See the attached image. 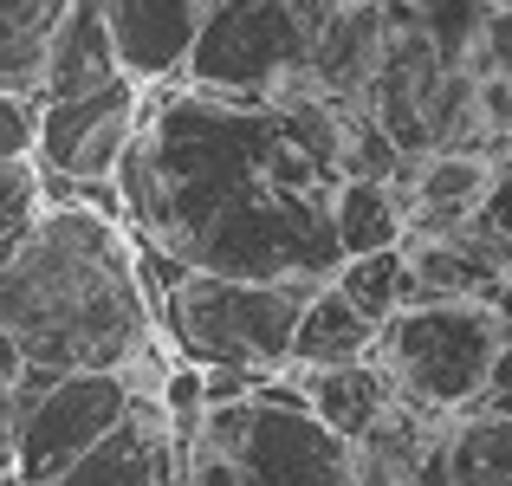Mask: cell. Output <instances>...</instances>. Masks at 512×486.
Here are the masks:
<instances>
[{"mask_svg": "<svg viewBox=\"0 0 512 486\" xmlns=\"http://www.w3.org/2000/svg\"><path fill=\"white\" fill-rule=\"evenodd\" d=\"M344 150L350 111L318 91L240 98L163 78L137 98V130L111 182L143 247L188 273L331 279Z\"/></svg>", "mask_w": 512, "mask_h": 486, "instance_id": "6da1fadb", "label": "cell"}, {"mask_svg": "<svg viewBox=\"0 0 512 486\" xmlns=\"http://www.w3.org/2000/svg\"><path fill=\"white\" fill-rule=\"evenodd\" d=\"M0 331L20 363L130 370L156 350V312L124 227L78 201H39L0 260Z\"/></svg>", "mask_w": 512, "mask_h": 486, "instance_id": "7a4b0ae2", "label": "cell"}, {"mask_svg": "<svg viewBox=\"0 0 512 486\" xmlns=\"http://www.w3.org/2000/svg\"><path fill=\"white\" fill-rule=\"evenodd\" d=\"M169 486H350V441L305 402L234 396L208 402L175 441Z\"/></svg>", "mask_w": 512, "mask_h": 486, "instance_id": "3957f363", "label": "cell"}, {"mask_svg": "<svg viewBox=\"0 0 512 486\" xmlns=\"http://www.w3.org/2000/svg\"><path fill=\"white\" fill-rule=\"evenodd\" d=\"M506 324L487 299H415L376 324L370 363L389 376L396 402L422 415H461L480 402Z\"/></svg>", "mask_w": 512, "mask_h": 486, "instance_id": "277c9868", "label": "cell"}, {"mask_svg": "<svg viewBox=\"0 0 512 486\" xmlns=\"http://www.w3.org/2000/svg\"><path fill=\"white\" fill-rule=\"evenodd\" d=\"M318 279H234V273H169L163 324L188 363H227L247 376L286 370L292 324Z\"/></svg>", "mask_w": 512, "mask_h": 486, "instance_id": "5b68a950", "label": "cell"}, {"mask_svg": "<svg viewBox=\"0 0 512 486\" xmlns=\"http://www.w3.org/2000/svg\"><path fill=\"white\" fill-rule=\"evenodd\" d=\"M331 0H208L175 78L240 98L312 91V52Z\"/></svg>", "mask_w": 512, "mask_h": 486, "instance_id": "8992f818", "label": "cell"}, {"mask_svg": "<svg viewBox=\"0 0 512 486\" xmlns=\"http://www.w3.org/2000/svg\"><path fill=\"white\" fill-rule=\"evenodd\" d=\"M137 383L124 370H59L26 409H13V486L59 480L117 415L130 409Z\"/></svg>", "mask_w": 512, "mask_h": 486, "instance_id": "52a82bcc", "label": "cell"}, {"mask_svg": "<svg viewBox=\"0 0 512 486\" xmlns=\"http://www.w3.org/2000/svg\"><path fill=\"white\" fill-rule=\"evenodd\" d=\"M175 480V435L156 396H130V409L46 486H169Z\"/></svg>", "mask_w": 512, "mask_h": 486, "instance_id": "ba28073f", "label": "cell"}, {"mask_svg": "<svg viewBox=\"0 0 512 486\" xmlns=\"http://www.w3.org/2000/svg\"><path fill=\"white\" fill-rule=\"evenodd\" d=\"M208 0H104V20H111V46L137 85H163L182 72L188 39H195Z\"/></svg>", "mask_w": 512, "mask_h": 486, "instance_id": "9c48e42d", "label": "cell"}, {"mask_svg": "<svg viewBox=\"0 0 512 486\" xmlns=\"http://www.w3.org/2000/svg\"><path fill=\"white\" fill-rule=\"evenodd\" d=\"M117 72H124V65H117V46H111V20H104V0H72V7L59 13V26L46 33L33 104L78 98V91H91V85H111ZM124 78H130V72H124Z\"/></svg>", "mask_w": 512, "mask_h": 486, "instance_id": "30bf717a", "label": "cell"}, {"mask_svg": "<svg viewBox=\"0 0 512 486\" xmlns=\"http://www.w3.org/2000/svg\"><path fill=\"white\" fill-rule=\"evenodd\" d=\"M376 59H383V0H331L325 33H318V52H312V91L357 111Z\"/></svg>", "mask_w": 512, "mask_h": 486, "instance_id": "8fae6325", "label": "cell"}, {"mask_svg": "<svg viewBox=\"0 0 512 486\" xmlns=\"http://www.w3.org/2000/svg\"><path fill=\"white\" fill-rule=\"evenodd\" d=\"M286 376L299 383V402H305V409H312L331 435H344V441H357L363 428H376V422H383V409L396 402L389 376L376 370L370 357L312 363V370H286Z\"/></svg>", "mask_w": 512, "mask_h": 486, "instance_id": "7c38bea8", "label": "cell"}, {"mask_svg": "<svg viewBox=\"0 0 512 486\" xmlns=\"http://www.w3.org/2000/svg\"><path fill=\"white\" fill-rule=\"evenodd\" d=\"M376 344V318L357 312L331 279H318L299 305V324H292V350H286V370H312V363H350V357H370Z\"/></svg>", "mask_w": 512, "mask_h": 486, "instance_id": "4fadbf2b", "label": "cell"}, {"mask_svg": "<svg viewBox=\"0 0 512 486\" xmlns=\"http://www.w3.org/2000/svg\"><path fill=\"white\" fill-rule=\"evenodd\" d=\"M441 486H512V415L461 409L441 435Z\"/></svg>", "mask_w": 512, "mask_h": 486, "instance_id": "5bb4252c", "label": "cell"}, {"mask_svg": "<svg viewBox=\"0 0 512 486\" xmlns=\"http://www.w3.org/2000/svg\"><path fill=\"white\" fill-rule=\"evenodd\" d=\"M331 234H338V260L376 247H402V195L396 182L376 175H344L331 195Z\"/></svg>", "mask_w": 512, "mask_h": 486, "instance_id": "9a60e30c", "label": "cell"}, {"mask_svg": "<svg viewBox=\"0 0 512 486\" xmlns=\"http://www.w3.org/2000/svg\"><path fill=\"white\" fill-rule=\"evenodd\" d=\"M65 7L72 0H0V91L33 104L39 52H46V33L59 26Z\"/></svg>", "mask_w": 512, "mask_h": 486, "instance_id": "2e32d148", "label": "cell"}, {"mask_svg": "<svg viewBox=\"0 0 512 486\" xmlns=\"http://www.w3.org/2000/svg\"><path fill=\"white\" fill-rule=\"evenodd\" d=\"M331 286H338L357 312H370L376 324L396 312V305H415V299H422V292H415V273H409V253H402V247L350 253V260L331 266Z\"/></svg>", "mask_w": 512, "mask_h": 486, "instance_id": "e0dca14e", "label": "cell"}, {"mask_svg": "<svg viewBox=\"0 0 512 486\" xmlns=\"http://www.w3.org/2000/svg\"><path fill=\"white\" fill-rule=\"evenodd\" d=\"M415 26L428 33L441 65H467L480 46V26H487V0H409Z\"/></svg>", "mask_w": 512, "mask_h": 486, "instance_id": "ac0fdd59", "label": "cell"}, {"mask_svg": "<svg viewBox=\"0 0 512 486\" xmlns=\"http://www.w3.org/2000/svg\"><path fill=\"white\" fill-rule=\"evenodd\" d=\"M46 201V175L33 156H0V234L20 221H33V208Z\"/></svg>", "mask_w": 512, "mask_h": 486, "instance_id": "d6986e66", "label": "cell"}, {"mask_svg": "<svg viewBox=\"0 0 512 486\" xmlns=\"http://www.w3.org/2000/svg\"><path fill=\"white\" fill-rule=\"evenodd\" d=\"M480 227L487 234H500L506 247H512V156L506 162H493V175H487V188H480Z\"/></svg>", "mask_w": 512, "mask_h": 486, "instance_id": "ffe728a7", "label": "cell"}, {"mask_svg": "<svg viewBox=\"0 0 512 486\" xmlns=\"http://www.w3.org/2000/svg\"><path fill=\"white\" fill-rule=\"evenodd\" d=\"M0 156H33V104L0 91Z\"/></svg>", "mask_w": 512, "mask_h": 486, "instance_id": "44dd1931", "label": "cell"}, {"mask_svg": "<svg viewBox=\"0 0 512 486\" xmlns=\"http://www.w3.org/2000/svg\"><path fill=\"white\" fill-rule=\"evenodd\" d=\"M0 486H13V389L0 376Z\"/></svg>", "mask_w": 512, "mask_h": 486, "instance_id": "7402d4cb", "label": "cell"}, {"mask_svg": "<svg viewBox=\"0 0 512 486\" xmlns=\"http://www.w3.org/2000/svg\"><path fill=\"white\" fill-rule=\"evenodd\" d=\"M487 7H512V0H487Z\"/></svg>", "mask_w": 512, "mask_h": 486, "instance_id": "603a6c76", "label": "cell"}]
</instances>
